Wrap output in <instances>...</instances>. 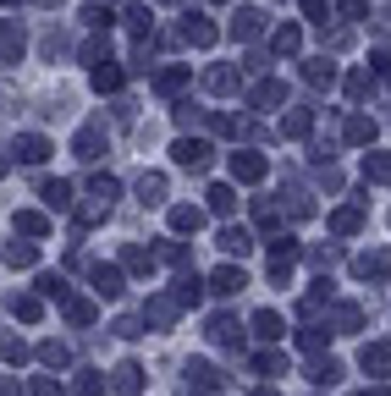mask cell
I'll use <instances>...</instances> for the list:
<instances>
[{
    "instance_id": "ba28073f",
    "label": "cell",
    "mask_w": 391,
    "mask_h": 396,
    "mask_svg": "<svg viewBox=\"0 0 391 396\" xmlns=\"http://www.w3.org/2000/svg\"><path fill=\"white\" fill-rule=\"evenodd\" d=\"M237 287H243V275H237V270H221V275H215V292H237Z\"/></svg>"
},
{
    "instance_id": "277c9868",
    "label": "cell",
    "mask_w": 391,
    "mask_h": 396,
    "mask_svg": "<svg viewBox=\"0 0 391 396\" xmlns=\"http://www.w3.org/2000/svg\"><path fill=\"white\" fill-rule=\"evenodd\" d=\"M204 154H209L204 144H177V160H182V166H193V171L204 166Z\"/></svg>"
},
{
    "instance_id": "4fadbf2b",
    "label": "cell",
    "mask_w": 391,
    "mask_h": 396,
    "mask_svg": "<svg viewBox=\"0 0 391 396\" xmlns=\"http://www.w3.org/2000/svg\"><path fill=\"white\" fill-rule=\"evenodd\" d=\"M0 171H6V160H0Z\"/></svg>"
},
{
    "instance_id": "5b68a950",
    "label": "cell",
    "mask_w": 391,
    "mask_h": 396,
    "mask_svg": "<svg viewBox=\"0 0 391 396\" xmlns=\"http://www.w3.org/2000/svg\"><path fill=\"white\" fill-rule=\"evenodd\" d=\"M17 154H22V160H44L50 144H44V138H17Z\"/></svg>"
},
{
    "instance_id": "8fae6325",
    "label": "cell",
    "mask_w": 391,
    "mask_h": 396,
    "mask_svg": "<svg viewBox=\"0 0 391 396\" xmlns=\"http://www.w3.org/2000/svg\"><path fill=\"white\" fill-rule=\"evenodd\" d=\"M276 50H287V55H292V50H298V28H281V33H276Z\"/></svg>"
},
{
    "instance_id": "6da1fadb",
    "label": "cell",
    "mask_w": 391,
    "mask_h": 396,
    "mask_svg": "<svg viewBox=\"0 0 391 396\" xmlns=\"http://www.w3.org/2000/svg\"><path fill=\"white\" fill-rule=\"evenodd\" d=\"M0 55L11 61V55H22V33L11 28V22H0Z\"/></svg>"
},
{
    "instance_id": "3957f363",
    "label": "cell",
    "mask_w": 391,
    "mask_h": 396,
    "mask_svg": "<svg viewBox=\"0 0 391 396\" xmlns=\"http://www.w3.org/2000/svg\"><path fill=\"white\" fill-rule=\"evenodd\" d=\"M187 39L193 44H215V28H209L204 17H187Z\"/></svg>"
},
{
    "instance_id": "8992f818",
    "label": "cell",
    "mask_w": 391,
    "mask_h": 396,
    "mask_svg": "<svg viewBox=\"0 0 391 396\" xmlns=\"http://www.w3.org/2000/svg\"><path fill=\"white\" fill-rule=\"evenodd\" d=\"M94 281H100V292H105V297H116V292H122V275H116V270H100Z\"/></svg>"
},
{
    "instance_id": "52a82bcc",
    "label": "cell",
    "mask_w": 391,
    "mask_h": 396,
    "mask_svg": "<svg viewBox=\"0 0 391 396\" xmlns=\"http://www.w3.org/2000/svg\"><path fill=\"white\" fill-rule=\"evenodd\" d=\"M254 325H259V336H265V341H276V336H281V319H276V314H259Z\"/></svg>"
},
{
    "instance_id": "30bf717a",
    "label": "cell",
    "mask_w": 391,
    "mask_h": 396,
    "mask_svg": "<svg viewBox=\"0 0 391 396\" xmlns=\"http://www.w3.org/2000/svg\"><path fill=\"white\" fill-rule=\"evenodd\" d=\"M127 22H132V33H149V11H144V6H132V11H127Z\"/></svg>"
},
{
    "instance_id": "9c48e42d",
    "label": "cell",
    "mask_w": 391,
    "mask_h": 396,
    "mask_svg": "<svg viewBox=\"0 0 391 396\" xmlns=\"http://www.w3.org/2000/svg\"><path fill=\"white\" fill-rule=\"evenodd\" d=\"M122 83V72H116V66H100V72H94V88H116Z\"/></svg>"
},
{
    "instance_id": "7c38bea8",
    "label": "cell",
    "mask_w": 391,
    "mask_h": 396,
    "mask_svg": "<svg viewBox=\"0 0 391 396\" xmlns=\"http://www.w3.org/2000/svg\"><path fill=\"white\" fill-rule=\"evenodd\" d=\"M221 242H226L231 253H248V237H243V231H226V237H221Z\"/></svg>"
},
{
    "instance_id": "7a4b0ae2",
    "label": "cell",
    "mask_w": 391,
    "mask_h": 396,
    "mask_svg": "<svg viewBox=\"0 0 391 396\" xmlns=\"http://www.w3.org/2000/svg\"><path fill=\"white\" fill-rule=\"evenodd\" d=\"M231 176H243V182H254V176H265V166H259L254 154H243V160L231 154Z\"/></svg>"
}]
</instances>
